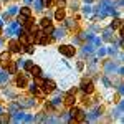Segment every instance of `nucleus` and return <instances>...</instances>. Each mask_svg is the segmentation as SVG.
Segmentation results:
<instances>
[{
	"instance_id": "nucleus-1",
	"label": "nucleus",
	"mask_w": 124,
	"mask_h": 124,
	"mask_svg": "<svg viewBox=\"0 0 124 124\" xmlns=\"http://www.w3.org/2000/svg\"><path fill=\"white\" fill-rule=\"evenodd\" d=\"M75 46H71V45H61L60 46V53H63L65 56H73L75 55Z\"/></svg>"
},
{
	"instance_id": "nucleus-2",
	"label": "nucleus",
	"mask_w": 124,
	"mask_h": 124,
	"mask_svg": "<svg viewBox=\"0 0 124 124\" xmlns=\"http://www.w3.org/2000/svg\"><path fill=\"white\" fill-rule=\"evenodd\" d=\"M8 48L12 53H17V51H23V46H22V43L20 41H17V40H12L8 43Z\"/></svg>"
},
{
	"instance_id": "nucleus-3",
	"label": "nucleus",
	"mask_w": 124,
	"mask_h": 124,
	"mask_svg": "<svg viewBox=\"0 0 124 124\" xmlns=\"http://www.w3.org/2000/svg\"><path fill=\"white\" fill-rule=\"evenodd\" d=\"M55 88H56L55 81H51V79H46V81H43V91H45V93H51Z\"/></svg>"
},
{
	"instance_id": "nucleus-4",
	"label": "nucleus",
	"mask_w": 124,
	"mask_h": 124,
	"mask_svg": "<svg viewBox=\"0 0 124 124\" xmlns=\"http://www.w3.org/2000/svg\"><path fill=\"white\" fill-rule=\"evenodd\" d=\"M81 89H83V91H85V93H93V91H94V85H93V83H91V81H83V83H81Z\"/></svg>"
},
{
	"instance_id": "nucleus-5",
	"label": "nucleus",
	"mask_w": 124,
	"mask_h": 124,
	"mask_svg": "<svg viewBox=\"0 0 124 124\" xmlns=\"http://www.w3.org/2000/svg\"><path fill=\"white\" fill-rule=\"evenodd\" d=\"M27 85H28V79H27V76L18 75V78H17V86H18V88H27Z\"/></svg>"
},
{
	"instance_id": "nucleus-6",
	"label": "nucleus",
	"mask_w": 124,
	"mask_h": 124,
	"mask_svg": "<svg viewBox=\"0 0 124 124\" xmlns=\"http://www.w3.org/2000/svg\"><path fill=\"white\" fill-rule=\"evenodd\" d=\"M63 103H65L66 106H73V104H75V94H66Z\"/></svg>"
},
{
	"instance_id": "nucleus-7",
	"label": "nucleus",
	"mask_w": 124,
	"mask_h": 124,
	"mask_svg": "<svg viewBox=\"0 0 124 124\" xmlns=\"http://www.w3.org/2000/svg\"><path fill=\"white\" fill-rule=\"evenodd\" d=\"M55 18H56L58 22L65 20V10H63V8H58L56 12H55Z\"/></svg>"
},
{
	"instance_id": "nucleus-8",
	"label": "nucleus",
	"mask_w": 124,
	"mask_h": 124,
	"mask_svg": "<svg viewBox=\"0 0 124 124\" xmlns=\"http://www.w3.org/2000/svg\"><path fill=\"white\" fill-rule=\"evenodd\" d=\"M10 56H12V51H10V50H7V51L0 53V61H8Z\"/></svg>"
},
{
	"instance_id": "nucleus-9",
	"label": "nucleus",
	"mask_w": 124,
	"mask_h": 124,
	"mask_svg": "<svg viewBox=\"0 0 124 124\" xmlns=\"http://www.w3.org/2000/svg\"><path fill=\"white\" fill-rule=\"evenodd\" d=\"M30 73H31L33 76H41V68L33 65V68H31V71H30Z\"/></svg>"
},
{
	"instance_id": "nucleus-10",
	"label": "nucleus",
	"mask_w": 124,
	"mask_h": 124,
	"mask_svg": "<svg viewBox=\"0 0 124 124\" xmlns=\"http://www.w3.org/2000/svg\"><path fill=\"white\" fill-rule=\"evenodd\" d=\"M20 13H22V15H25V17H31V10H30V7H22Z\"/></svg>"
},
{
	"instance_id": "nucleus-11",
	"label": "nucleus",
	"mask_w": 124,
	"mask_h": 124,
	"mask_svg": "<svg viewBox=\"0 0 124 124\" xmlns=\"http://www.w3.org/2000/svg\"><path fill=\"white\" fill-rule=\"evenodd\" d=\"M7 68H8V73H12V75H13L15 71H17V65H15L13 61H10V65H8Z\"/></svg>"
},
{
	"instance_id": "nucleus-12",
	"label": "nucleus",
	"mask_w": 124,
	"mask_h": 124,
	"mask_svg": "<svg viewBox=\"0 0 124 124\" xmlns=\"http://www.w3.org/2000/svg\"><path fill=\"white\" fill-rule=\"evenodd\" d=\"M33 81H35L37 86H43V81L45 79H41V76H33Z\"/></svg>"
},
{
	"instance_id": "nucleus-13",
	"label": "nucleus",
	"mask_w": 124,
	"mask_h": 124,
	"mask_svg": "<svg viewBox=\"0 0 124 124\" xmlns=\"http://www.w3.org/2000/svg\"><path fill=\"white\" fill-rule=\"evenodd\" d=\"M31 68H33V61H25V70H27V71H31Z\"/></svg>"
},
{
	"instance_id": "nucleus-14",
	"label": "nucleus",
	"mask_w": 124,
	"mask_h": 124,
	"mask_svg": "<svg viewBox=\"0 0 124 124\" xmlns=\"http://www.w3.org/2000/svg\"><path fill=\"white\" fill-rule=\"evenodd\" d=\"M27 18H28V17H25V15H22V13H20V17H18V23H22V25H23V23L27 22Z\"/></svg>"
},
{
	"instance_id": "nucleus-15",
	"label": "nucleus",
	"mask_w": 124,
	"mask_h": 124,
	"mask_svg": "<svg viewBox=\"0 0 124 124\" xmlns=\"http://www.w3.org/2000/svg\"><path fill=\"white\" fill-rule=\"evenodd\" d=\"M8 119H10V116H8V114H2V116H0V121H2V123H7Z\"/></svg>"
},
{
	"instance_id": "nucleus-16",
	"label": "nucleus",
	"mask_w": 124,
	"mask_h": 124,
	"mask_svg": "<svg viewBox=\"0 0 124 124\" xmlns=\"http://www.w3.org/2000/svg\"><path fill=\"white\" fill-rule=\"evenodd\" d=\"M78 113H79V109H78V108H73V109L70 111V114H71V117H75V116H76Z\"/></svg>"
},
{
	"instance_id": "nucleus-17",
	"label": "nucleus",
	"mask_w": 124,
	"mask_h": 124,
	"mask_svg": "<svg viewBox=\"0 0 124 124\" xmlns=\"http://www.w3.org/2000/svg\"><path fill=\"white\" fill-rule=\"evenodd\" d=\"M50 23H51V22H50V18H43V20H41V27H48Z\"/></svg>"
},
{
	"instance_id": "nucleus-18",
	"label": "nucleus",
	"mask_w": 124,
	"mask_h": 124,
	"mask_svg": "<svg viewBox=\"0 0 124 124\" xmlns=\"http://www.w3.org/2000/svg\"><path fill=\"white\" fill-rule=\"evenodd\" d=\"M111 27H113V28H117V27H121V20H114Z\"/></svg>"
},
{
	"instance_id": "nucleus-19",
	"label": "nucleus",
	"mask_w": 124,
	"mask_h": 124,
	"mask_svg": "<svg viewBox=\"0 0 124 124\" xmlns=\"http://www.w3.org/2000/svg\"><path fill=\"white\" fill-rule=\"evenodd\" d=\"M51 2H53V0H41L43 7H50V5H51Z\"/></svg>"
},
{
	"instance_id": "nucleus-20",
	"label": "nucleus",
	"mask_w": 124,
	"mask_h": 124,
	"mask_svg": "<svg viewBox=\"0 0 124 124\" xmlns=\"http://www.w3.org/2000/svg\"><path fill=\"white\" fill-rule=\"evenodd\" d=\"M25 48H27V51H28V53H33V51H35L33 45H28V46H25Z\"/></svg>"
},
{
	"instance_id": "nucleus-21",
	"label": "nucleus",
	"mask_w": 124,
	"mask_h": 124,
	"mask_svg": "<svg viewBox=\"0 0 124 124\" xmlns=\"http://www.w3.org/2000/svg\"><path fill=\"white\" fill-rule=\"evenodd\" d=\"M58 7L63 8V7H65V0H58Z\"/></svg>"
},
{
	"instance_id": "nucleus-22",
	"label": "nucleus",
	"mask_w": 124,
	"mask_h": 124,
	"mask_svg": "<svg viewBox=\"0 0 124 124\" xmlns=\"http://www.w3.org/2000/svg\"><path fill=\"white\" fill-rule=\"evenodd\" d=\"M8 65H10V60H8V61H2V66H3V68H7Z\"/></svg>"
},
{
	"instance_id": "nucleus-23",
	"label": "nucleus",
	"mask_w": 124,
	"mask_h": 124,
	"mask_svg": "<svg viewBox=\"0 0 124 124\" xmlns=\"http://www.w3.org/2000/svg\"><path fill=\"white\" fill-rule=\"evenodd\" d=\"M0 35H2V28H0Z\"/></svg>"
}]
</instances>
